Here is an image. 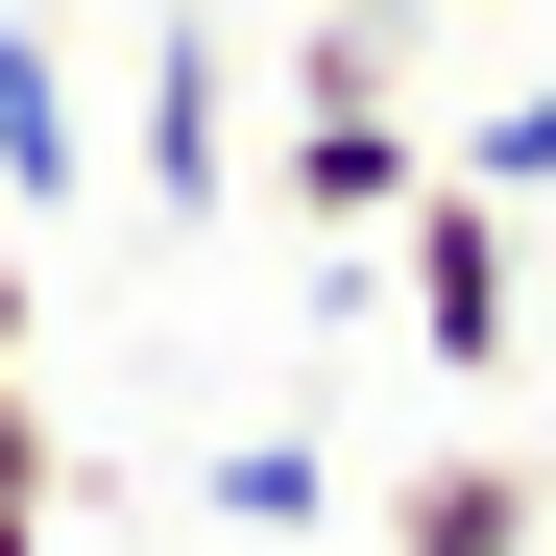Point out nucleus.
Here are the masks:
<instances>
[{"instance_id": "9", "label": "nucleus", "mask_w": 556, "mask_h": 556, "mask_svg": "<svg viewBox=\"0 0 556 556\" xmlns=\"http://www.w3.org/2000/svg\"><path fill=\"white\" fill-rule=\"evenodd\" d=\"M25 339H49V315H25V218H0V363H25Z\"/></svg>"}, {"instance_id": "5", "label": "nucleus", "mask_w": 556, "mask_h": 556, "mask_svg": "<svg viewBox=\"0 0 556 556\" xmlns=\"http://www.w3.org/2000/svg\"><path fill=\"white\" fill-rule=\"evenodd\" d=\"M73 73H49V25H0V218H73Z\"/></svg>"}, {"instance_id": "11", "label": "nucleus", "mask_w": 556, "mask_h": 556, "mask_svg": "<svg viewBox=\"0 0 556 556\" xmlns=\"http://www.w3.org/2000/svg\"><path fill=\"white\" fill-rule=\"evenodd\" d=\"M0 556H49V532H0Z\"/></svg>"}, {"instance_id": "2", "label": "nucleus", "mask_w": 556, "mask_h": 556, "mask_svg": "<svg viewBox=\"0 0 556 556\" xmlns=\"http://www.w3.org/2000/svg\"><path fill=\"white\" fill-rule=\"evenodd\" d=\"M412 169H435V146H412V73L363 49V25H315V49H291V146H266V194H291V218H315V242L363 266Z\"/></svg>"}, {"instance_id": "4", "label": "nucleus", "mask_w": 556, "mask_h": 556, "mask_svg": "<svg viewBox=\"0 0 556 556\" xmlns=\"http://www.w3.org/2000/svg\"><path fill=\"white\" fill-rule=\"evenodd\" d=\"M363 532H388V556H556V484H532L508 435H459V459H412Z\"/></svg>"}, {"instance_id": "1", "label": "nucleus", "mask_w": 556, "mask_h": 556, "mask_svg": "<svg viewBox=\"0 0 556 556\" xmlns=\"http://www.w3.org/2000/svg\"><path fill=\"white\" fill-rule=\"evenodd\" d=\"M388 315H412L435 388H508V339H532V218L459 194V169H412V194H388Z\"/></svg>"}, {"instance_id": "6", "label": "nucleus", "mask_w": 556, "mask_h": 556, "mask_svg": "<svg viewBox=\"0 0 556 556\" xmlns=\"http://www.w3.org/2000/svg\"><path fill=\"white\" fill-rule=\"evenodd\" d=\"M194 508H218V532H315V435H218Z\"/></svg>"}, {"instance_id": "3", "label": "nucleus", "mask_w": 556, "mask_h": 556, "mask_svg": "<svg viewBox=\"0 0 556 556\" xmlns=\"http://www.w3.org/2000/svg\"><path fill=\"white\" fill-rule=\"evenodd\" d=\"M122 169H146V218H218V194H242V73H218V25H169V49H146Z\"/></svg>"}, {"instance_id": "10", "label": "nucleus", "mask_w": 556, "mask_h": 556, "mask_svg": "<svg viewBox=\"0 0 556 556\" xmlns=\"http://www.w3.org/2000/svg\"><path fill=\"white\" fill-rule=\"evenodd\" d=\"M315 25H363V49H412V0H315Z\"/></svg>"}, {"instance_id": "8", "label": "nucleus", "mask_w": 556, "mask_h": 556, "mask_svg": "<svg viewBox=\"0 0 556 556\" xmlns=\"http://www.w3.org/2000/svg\"><path fill=\"white\" fill-rule=\"evenodd\" d=\"M49 484H73V435H49V388L0 363V532H49Z\"/></svg>"}, {"instance_id": "7", "label": "nucleus", "mask_w": 556, "mask_h": 556, "mask_svg": "<svg viewBox=\"0 0 556 556\" xmlns=\"http://www.w3.org/2000/svg\"><path fill=\"white\" fill-rule=\"evenodd\" d=\"M435 169H459V194H508V218H532V194H556V73H532V98H484V122H459Z\"/></svg>"}]
</instances>
